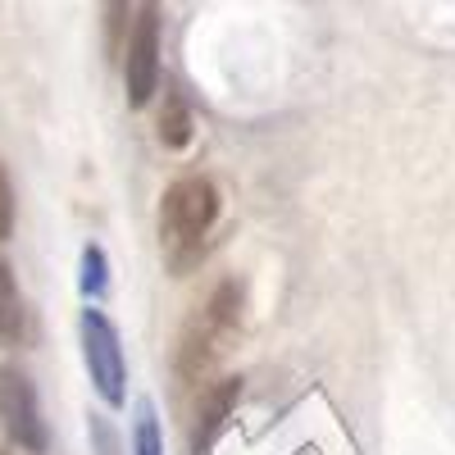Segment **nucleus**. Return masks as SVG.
I'll return each mask as SVG.
<instances>
[{"instance_id":"obj_2","label":"nucleus","mask_w":455,"mask_h":455,"mask_svg":"<svg viewBox=\"0 0 455 455\" xmlns=\"http://www.w3.org/2000/svg\"><path fill=\"white\" fill-rule=\"evenodd\" d=\"M219 223V187L210 178H178L160 201V255L173 278H187L205 259Z\"/></svg>"},{"instance_id":"obj_8","label":"nucleus","mask_w":455,"mask_h":455,"mask_svg":"<svg viewBox=\"0 0 455 455\" xmlns=\"http://www.w3.org/2000/svg\"><path fill=\"white\" fill-rule=\"evenodd\" d=\"M160 141L169 150H182L192 141V109L182 105V96L173 87H164V105H160Z\"/></svg>"},{"instance_id":"obj_11","label":"nucleus","mask_w":455,"mask_h":455,"mask_svg":"<svg viewBox=\"0 0 455 455\" xmlns=\"http://www.w3.org/2000/svg\"><path fill=\"white\" fill-rule=\"evenodd\" d=\"M14 182H10V173H5V164H0V242H5L10 233H14Z\"/></svg>"},{"instance_id":"obj_6","label":"nucleus","mask_w":455,"mask_h":455,"mask_svg":"<svg viewBox=\"0 0 455 455\" xmlns=\"http://www.w3.org/2000/svg\"><path fill=\"white\" fill-rule=\"evenodd\" d=\"M242 401V378L228 373V378H214V383L201 387V401H196V424H192V455H205L219 433L228 428V414L237 410Z\"/></svg>"},{"instance_id":"obj_3","label":"nucleus","mask_w":455,"mask_h":455,"mask_svg":"<svg viewBox=\"0 0 455 455\" xmlns=\"http://www.w3.org/2000/svg\"><path fill=\"white\" fill-rule=\"evenodd\" d=\"M83 360H87V373H92V387L100 392L105 405L119 410L124 396H128V360H124V347H119V328L109 323L105 310H83Z\"/></svg>"},{"instance_id":"obj_4","label":"nucleus","mask_w":455,"mask_h":455,"mask_svg":"<svg viewBox=\"0 0 455 455\" xmlns=\"http://www.w3.org/2000/svg\"><path fill=\"white\" fill-rule=\"evenodd\" d=\"M0 433H5L23 455H46V446H51L36 387L14 364H0Z\"/></svg>"},{"instance_id":"obj_1","label":"nucleus","mask_w":455,"mask_h":455,"mask_svg":"<svg viewBox=\"0 0 455 455\" xmlns=\"http://www.w3.org/2000/svg\"><path fill=\"white\" fill-rule=\"evenodd\" d=\"M242 310H246V291L237 278H223L205 306H196V315L182 323V337H178V383L187 387H205L214 364L228 355V347L237 341L242 332Z\"/></svg>"},{"instance_id":"obj_12","label":"nucleus","mask_w":455,"mask_h":455,"mask_svg":"<svg viewBox=\"0 0 455 455\" xmlns=\"http://www.w3.org/2000/svg\"><path fill=\"white\" fill-rule=\"evenodd\" d=\"M128 42V0H109V51H124Z\"/></svg>"},{"instance_id":"obj_7","label":"nucleus","mask_w":455,"mask_h":455,"mask_svg":"<svg viewBox=\"0 0 455 455\" xmlns=\"http://www.w3.org/2000/svg\"><path fill=\"white\" fill-rule=\"evenodd\" d=\"M23 332H28L23 291H19V278L10 269V259L0 255V341H5V347H19Z\"/></svg>"},{"instance_id":"obj_5","label":"nucleus","mask_w":455,"mask_h":455,"mask_svg":"<svg viewBox=\"0 0 455 455\" xmlns=\"http://www.w3.org/2000/svg\"><path fill=\"white\" fill-rule=\"evenodd\" d=\"M124 87H128L132 109L150 105V96L160 92V14H156L150 0L132 19L128 42H124Z\"/></svg>"},{"instance_id":"obj_10","label":"nucleus","mask_w":455,"mask_h":455,"mask_svg":"<svg viewBox=\"0 0 455 455\" xmlns=\"http://www.w3.org/2000/svg\"><path fill=\"white\" fill-rule=\"evenodd\" d=\"M132 451H137V455H164V437H160V424H156V410H150V405H141V410H137Z\"/></svg>"},{"instance_id":"obj_9","label":"nucleus","mask_w":455,"mask_h":455,"mask_svg":"<svg viewBox=\"0 0 455 455\" xmlns=\"http://www.w3.org/2000/svg\"><path fill=\"white\" fill-rule=\"evenodd\" d=\"M83 291L96 300V296H105V287H109V259H105V251L96 246V242H87L83 246Z\"/></svg>"}]
</instances>
